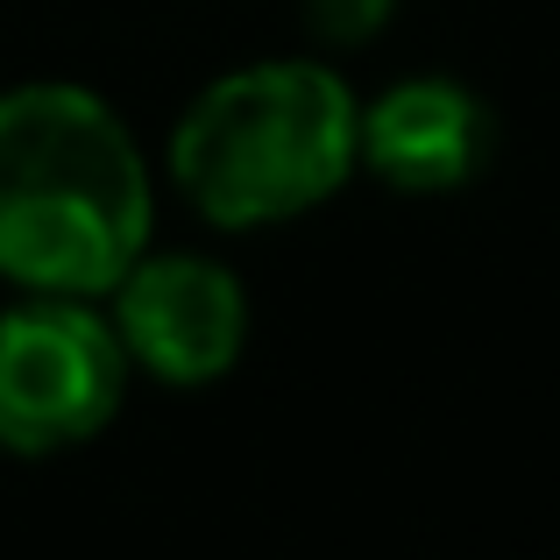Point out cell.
Returning a JSON list of instances; mask_svg holds the SVG:
<instances>
[{
	"label": "cell",
	"mask_w": 560,
	"mask_h": 560,
	"mask_svg": "<svg viewBox=\"0 0 560 560\" xmlns=\"http://www.w3.org/2000/svg\"><path fill=\"white\" fill-rule=\"evenodd\" d=\"M128 355L85 299L28 291L0 313V447L57 454L114 419Z\"/></svg>",
	"instance_id": "3"
},
{
	"label": "cell",
	"mask_w": 560,
	"mask_h": 560,
	"mask_svg": "<svg viewBox=\"0 0 560 560\" xmlns=\"http://www.w3.org/2000/svg\"><path fill=\"white\" fill-rule=\"evenodd\" d=\"M114 341L164 383H213L234 370L248 299L206 256H136L114 277Z\"/></svg>",
	"instance_id": "4"
},
{
	"label": "cell",
	"mask_w": 560,
	"mask_h": 560,
	"mask_svg": "<svg viewBox=\"0 0 560 560\" xmlns=\"http://www.w3.org/2000/svg\"><path fill=\"white\" fill-rule=\"evenodd\" d=\"M299 8H305V22H313V36L362 43V36H376V28L390 22L397 0H299Z\"/></svg>",
	"instance_id": "6"
},
{
	"label": "cell",
	"mask_w": 560,
	"mask_h": 560,
	"mask_svg": "<svg viewBox=\"0 0 560 560\" xmlns=\"http://www.w3.org/2000/svg\"><path fill=\"white\" fill-rule=\"evenodd\" d=\"M355 156L397 191H454L490 156V114L454 79H405L355 114Z\"/></svg>",
	"instance_id": "5"
},
{
	"label": "cell",
	"mask_w": 560,
	"mask_h": 560,
	"mask_svg": "<svg viewBox=\"0 0 560 560\" xmlns=\"http://www.w3.org/2000/svg\"><path fill=\"white\" fill-rule=\"evenodd\" d=\"M355 171V100L327 65L270 57L213 79L171 136V178L213 228H270Z\"/></svg>",
	"instance_id": "2"
},
{
	"label": "cell",
	"mask_w": 560,
	"mask_h": 560,
	"mask_svg": "<svg viewBox=\"0 0 560 560\" xmlns=\"http://www.w3.org/2000/svg\"><path fill=\"white\" fill-rule=\"evenodd\" d=\"M150 242V171L128 121L65 79L0 93V277L93 299Z\"/></svg>",
	"instance_id": "1"
}]
</instances>
